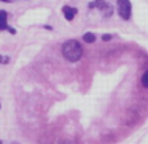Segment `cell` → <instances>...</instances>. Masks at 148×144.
Returning a JSON list of instances; mask_svg holds the SVG:
<instances>
[{
  "label": "cell",
  "instance_id": "obj_1",
  "mask_svg": "<svg viewBox=\"0 0 148 144\" xmlns=\"http://www.w3.org/2000/svg\"><path fill=\"white\" fill-rule=\"evenodd\" d=\"M84 47L77 39H67L62 45V55L66 60L76 63L83 58Z\"/></svg>",
  "mask_w": 148,
  "mask_h": 144
},
{
  "label": "cell",
  "instance_id": "obj_2",
  "mask_svg": "<svg viewBox=\"0 0 148 144\" xmlns=\"http://www.w3.org/2000/svg\"><path fill=\"white\" fill-rule=\"evenodd\" d=\"M89 9H98L101 12L105 19H109V17L113 16L114 13V9H113V5H110L109 3H106V0H93L89 3Z\"/></svg>",
  "mask_w": 148,
  "mask_h": 144
},
{
  "label": "cell",
  "instance_id": "obj_3",
  "mask_svg": "<svg viewBox=\"0 0 148 144\" xmlns=\"http://www.w3.org/2000/svg\"><path fill=\"white\" fill-rule=\"evenodd\" d=\"M117 13L125 21H129L132 16V5L130 0H117Z\"/></svg>",
  "mask_w": 148,
  "mask_h": 144
},
{
  "label": "cell",
  "instance_id": "obj_4",
  "mask_svg": "<svg viewBox=\"0 0 148 144\" xmlns=\"http://www.w3.org/2000/svg\"><path fill=\"white\" fill-rule=\"evenodd\" d=\"M77 8H75V7H71V5H64L63 8H62V13H63V16H64V19L67 20V21H72L73 19H75V16L77 14Z\"/></svg>",
  "mask_w": 148,
  "mask_h": 144
},
{
  "label": "cell",
  "instance_id": "obj_5",
  "mask_svg": "<svg viewBox=\"0 0 148 144\" xmlns=\"http://www.w3.org/2000/svg\"><path fill=\"white\" fill-rule=\"evenodd\" d=\"M8 12L5 9H0V28L1 32L8 29Z\"/></svg>",
  "mask_w": 148,
  "mask_h": 144
},
{
  "label": "cell",
  "instance_id": "obj_6",
  "mask_svg": "<svg viewBox=\"0 0 148 144\" xmlns=\"http://www.w3.org/2000/svg\"><path fill=\"white\" fill-rule=\"evenodd\" d=\"M96 39H97V37H96L95 33H92V32H85V33L83 34V41L85 42V43H95Z\"/></svg>",
  "mask_w": 148,
  "mask_h": 144
},
{
  "label": "cell",
  "instance_id": "obj_7",
  "mask_svg": "<svg viewBox=\"0 0 148 144\" xmlns=\"http://www.w3.org/2000/svg\"><path fill=\"white\" fill-rule=\"evenodd\" d=\"M140 83H142V85L144 86L145 89H148V69H145V71L143 72L142 79H140Z\"/></svg>",
  "mask_w": 148,
  "mask_h": 144
},
{
  "label": "cell",
  "instance_id": "obj_8",
  "mask_svg": "<svg viewBox=\"0 0 148 144\" xmlns=\"http://www.w3.org/2000/svg\"><path fill=\"white\" fill-rule=\"evenodd\" d=\"M8 63H9V56L0 54V64H8Z\"/></svg>",
  "mask_w": 148,
  "mask_h": 144
},
{
  "label": "cell",
  "instance_id": "obj_9",
  "mask_svg": "<svg viewBox=\"0 0 148 144\" xmlns=\"http://www.w3.org/2000/svg\"><path fill=\"white\" fill-rule=\"evenodd\" d=\"M113 38V36L112 34H102V37H101V39H102L103 42H108V41H110V39Z\"/></svg>",
  "mask_w": 148,
  "mask_h": 144
},
{
  "label": "cell",
  "instance_id": "obj_10",
  "mask_svg": "<svg viewBox=\"0 0 148 144\" xmlns=\"http://www.w3.org/2000/svg\"><path fill=\"white\" fill-rule=\"evenodd\" d=\"M7 32H9L11 34H16V29H13L12 26H8V29H7Z\"/></svg>",
  "mask_w": 148,
  "mask_h": 144
},
{
  "label": "cell",
  "instance_id": "obj_11",
  "mask_svg": "<svg viewBox=\"0 0 148 144\" xmlns=\"http://www.w3.org/2000/svg\"><path fill=\"white\" fill-rule=\"evenodd\" d=\"M0 1H1V3H12L13 0H0Z\"/></svg>",
  "mask_w": 148,
  "mask_h": 144
},
{
  "label": "cell",
  "instance_id": "obj_12",
  "mask_svg": "<svg viewBox=\"0 0 148 144\" xmlns=\"http://www.w3.org/2000/svg\"><path fill=\"white\" fill-rule=\"evenodd\" d=\"M43 28H45V29H47V30H53V28H51L50 25H45V26H43Z\"/></svg>",
  "mask_w": 148,
  "mask_h": 144
},
{
  "label": "cell",
  "instance_id": "obj_13",
  "mask_svg": "<svg viewBox=\"0 0 148 144\" xmlns=\"http://www.w3.org/2000/svg\"><path fill=\"white\" fill-rule=\"evenodd\" d=\"M60 144H71V143H70L68 140H62V141H60Z\"/></svg>",
  "mask_w": 148,
  "mask_h": 144
},
{
  "label": "cell",
  "instance_id": "obj_14",
  "mask_svg": "<svg viewBox=\"0 0 148 144\" xmlns=\"http://www.w3.org/2000/svg\"><path fill=\"white\" fill-rule=\"evenodd\" d=\"M12 144H20V143H17V141H14V143H12Z\"/></svg>",
  "mask_w": 148,
  "mask_h": 144
},
{
  "label": "cell",
  "instance_id": "obj_15",
  "mask_svg": "<svg viewBox=\"0 0 148 144\" xmlns=\"http://www.w3.org/2000/svg\"><path fill=\"white\" fill-rule=\"evenodd\" d=\"M0 144H3V141H1V140H0Z\"/></svg>",
  "mask_w": 148,
  "mask_h": 144
},
{
  "label": "cell",
  "instance_id": "obj_16",
  "mask_svg": "<svg viewBox=\"0 0 148 144\" xmlns=\"http://www.w3.org/2000/svg\"><path fill=\"white\" fill-rule=\"evenodd\" d=\"M0 32H1V28H0Z\"/></svg>",
  "mask_w": 148,
  "mask_h": 144
},
{
  "label": "cell",
  "instance_id": "obj_17",
  "mask_svg": "<svg viewBox=\"0 0 148 144\" xmlns=\"http://www.w3.org/2000/svg\"><path fill=\"white\" fill-rule=\"evenodd\" d=\"M0 108H1V105H0Z\"/></svg>",
  "mask_w": 148,
  "mask_h": 144
}]
</instances>
